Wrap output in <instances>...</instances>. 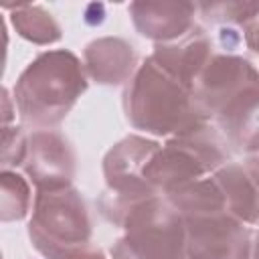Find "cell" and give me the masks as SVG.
<instances>
[{
	"label": "cell",
	"mask_w": 259,
	"mask_h": 259,
	"mask_svg": "<svg viewBox=\"0 0 259 259\" xmlns=\"http://www.w3.org/2000/svg\"><path fill=\"white\" fill-rule=\"evenodd\" d=\"M123 111L136 130L158 138L188 136L210 121L198 107L192 89L174 79L152 57L127 81Z\"/></svg>",
	"instance_id": "obj_1"
},
{
	"label": "cell",
	"mask_w": 259,
	"mask_h": 259,
	"mask_svg": "<svg viewBox=\"0 0 259 259\" xmlns=\"http://www.w3.org/2000/svg\"><path fill=\"white\" fill-rule=\"evenodd\" d=\"M85 89L87 71L75 53L45 51L16 79L14 107L24 125L51 130L69 115Z\"/></svg>",
	"instance_id": "obj_2"
},
{
	"label": "cell",
	"mask_w": 259,
	"mask_h": 259,
	"mask_svg": "<svg viewBox=\"0 0 259 259\" xmlns=\"http://www.w3.org/2000/svg\"><path fill=\"white\" fill-rule=\"evenodd\" d=\"M32 247L45 259H69L91 241V219L83 196L73 186L36 192L28 221Z\"/></svg>",
	"instance_id": "obj_3"
},
{
	"label": "cell",
	"mask_w": 259,
	"mask_h": 259,
	"mask_svg": "<svg viewBox=\"0 0 259 259\" xmlns=\"http://www.w3.org/2000/svg\"><path fill=\"white\" fill-rule=\"evenodd\" d=\"M121 229L111 259H186L184 219L160 194L134 204Z\"/></svg>",
	"instance_id": "obj_4"
},
{
	"label": "cell",
	"mask_w": 259,
	"mask_h": 259,
	"mask_svg": "<svg viewBox=\"0 0 259 259\" xmlns=\"http://www.w3.org/2000/svg\"><path fill=\"white\" fill-rule=\"evenodd\" d=\"M212 127H202L200 132L170 138L164 146L156 150L144 168L146 182L158 194H170L190 182L217 172L229 162L227 142Z\"/></svg>",
	"instance_id": "obj_5"
},
{
	"label": "cell",
	"mask_w": 259,
	"mask_h": 259,
	"mask_svg": "<svg viewBox=\"0 0 259 259\" xmlns=\"http://www.w3.org/2000/svg\"><path fill=\"white\" fill-rule=\"evenodd\" d=\"M160 144L144 136H127L117 142L103 158L105 190L99 196L101 214L121 227L130 208L158 192L146 182L144 168L156 154Z\"/></svg>",
	"instance_id": "obj_6"
},
{
	"label": "cell",
	"mask_w": 259,
	"mask_h": 259,
	"mask_svg": "<svg viewBox=\"0 0 259 259\" xmlns=\"http://www.w3.org/2000/svg\"><path fill=\"white\" fill-rule=\"evenodd\" d=\"M182 219L186 259H249L253 233L227 210Z\"/></svg>",
	"instance_id": "obj_7"
},
{
	"label": "cell",
	"mask_w": 259,
	"mask_h": 259,
	"mask_svg": "<svg viewBox=\"0 0 259 259\" xmlns=\"http://www.w3.org/2000/svg\"><path fill=\"white\" fill-rule=\"evenodd\" d=\"M259 87V71L241 55H212L198 79L192 95L202 113L212 121L217 113L247 89Z\"/></svg>",
	"instance_id": "obj_8"
},
{
	"label": "cell",
	"mask_w": 259,
	"mask_h": 259,
	"mask_svg": "<svg viewBox=\"0 0 259 259\" xmlns=\"http://www.w3.org/2000/svg\"><path fill=\"white\" fill-rule=\"evenodd\" d=\"M36 192L69 188L75 178V154L69 142L53 130H34L22 164Z\"/></svg>",
	"instance_id": "obj_9"
},
{
	"label": "cell",
	"mask_w": 259,
	"mask_h": 259,
	"mask_svg": "<svg viewBox=\"0 0 259 259\" xmlns=\"http://www.w3.org/2000/svg\"><path fill=\"white\" fill-rule=\"evenodd\" d=\"M130 18L136 30L154 40L156 45L174 42L186 36L196 24V4L194 2H174V0H158V2H132L127 6Z\"/></svg>",
	"instance_id": "obj_10"
},
{
	"label": "cell",
	"mask_w": 259,
	"mask_h": 259,
	"mask_svg": "<svg viewBox=\"0 0 259 259\" xmlns=\"http://www.w3.org/2000/svg\"><path fill=\"white\" fill-rule=\"evenodd\" d=\"M217 132L235 152L259 156V87L229 101L212 119Z\"/></svg>",
	"instance_id": "obj_11"
},
{
	"label": "cell",
	"mask_w": 259,
	"mask_h": 259,
	"mask_svg": "<svg viewBox=\"0 0 259 259\" xmlns=\"http://www.w3.org/2000/svg\"><path fill=\"white\" fill-rule=\"evenodd\" d=\"M212 55V40L198 26H194L186 36L174 42L156 45L150 57L174 79L192 89L194 81L198 79Z\"/></svg>",
	"instance_id": "obj_12"
},
{
	"label": "cell",
	"mask_w": 259,
	"mask_h": 259,
	"mask_svg": "<svg viewBox=\"0 0 259 259\" xmlns=\"http://www.w3.org/2000/svg\"><path fill=\"white\" fill-rule=\"evenodd\" d=\"M87 75L101 85H121L138 71L134 47L119 36H101L91 40L83 51Z\"/></svg>",
	"instance_id": "obj_13"
},
{
	"label": "cell",
	"mask_w": 259,
	"mask_h": 259,
	"mask_svg": "<svg viewBox=\"0 0 259 259\" xmlns=\"http://www.w3.org/2000/svg\"><path fill=\"white\" fill-rule=\"evenodd\" d=\"M219 184L227 212L245 225L259 223V172H255L247 162H227L217 172H212Z\"/></svg>",
	"instance_id": "obj_14"
},
{
	"label": "cell",
	"mask_w": 259,
	"mask_h": 259,
	"mask_svg": "<svg viewBox=\"0 0 259 259\" xmlns=\"http://www.w3.org/2000/svg\"><path fill=\"white\" fill-rule=\"evenodd\" d=\"M166 198L182 217H198V214L227 210L225 196L212 176L190 182V184L170 192Z\"/></svg>",
	"instance_id": "obj_15"
},
{
	"label": "cell",
	"mask_w": 259,
	"mask_h": 259,
	"mask_svg": "<svg viewBox=\"0 0 259 259\" xmlns=\"http://www.w3.org/2000/svg\"><path fill=\"white\" fill-rule=\"evenodd\" d=\"M10 24L22 38L40 47L53 45L63 36L61 26L53 18V14L47 12L42 6L34 4H16L10 12Z\"/></svg>",
	"instance_id": "obj_16"
},
{
	"label": "cell",
	"mask_w": 259,
	"mask_h": 259,
	"mask_svg": "<svg viewBox=\"0 0 259 259\" xmlns=\"http://www.w3.org/2000/svg\"><path fill=\"white\" fill-rule=\"evenodd\" d=\"M259 12V0H223V2H198L196 14L214 26L243 28Z\"/></svg>",
	"instance_id": "obj_17"
},
{
	"label": "cell",
	"mask_w": 259,
	"mask_h": 259,
	"mask_svg": "<svg viewBox=\"0 0 259 259\" xmlns=\"http://www.w3.org/2000/svg\"><path fill=\"white\" fill-rule=\"evenodd\" d=\"M30 208V188L18 172H2V221H22Z\"/></svg>",
	"instance_id": "obj_18"
},
{
	"label": "cell",
	"mask_w": 259,
	"mask_h": 259,
	"mask_svg": "<svg viewBox=\"0 0 259 259\" xmlns=\"http://www.w3.org/2000/svg\"><path fill=\"white\" fill-rule=\"evenodd\" d=\"M28 150V136H24L22 127L4 125L2 130V168L10 170L12 166H22Z\"/></svg>",
	"instance_id": "obj_19"
},
{
	"label": "cell",
	"mask_w": 259,
	"mask_h": 259,
	"mask_svg": "<svg viewBox=\"0 0 259 259\" xmlns=\"http://www.w3.org/2000/svg\"><path fill=\"white\" fill-rule=\"evenodd\" d=\"M217 45L225 55H235V51L245 45L243 32L237 26H219L217 28Z\"/></svg>",
	"instance_id": "obj_20"
},
{
	"label": "cell",
	"mask_w": 259,
	"mask_h": 259,
	"mask_svg": "<svg viewBox=\"0 0 259 259\" xmlns=\"http://www.w3.org/2000/svg\"><path fill=\"white\" fill-rule=\"evenodd\" d=\"M243 30V40H245V47L247 45H251V42H255V40H259V12L241 28Z\"/></svg>",
	"instance_id": "obj_21"
},
{
	"label": "cell",
	"mask_w": 259,
	"mask_h": 259,
	"mask_svg": "<svg viewBox=\"0 0 259 259\" xmlns=\"http://www.w3.org/2000/svg\"><path fill=\"white\" fill-rule=\"evenodd\" d=\"M69 259H107V257L103 255V251H101V249H93V247H87L85 251H79V253L71 255Z\"/></svg>",
	"instance_id": "obj_22"
},
{
	"label": "cell",
	"mask_w": 259,
	"mask_h": 259,
	"mask_svg": "<svg viewBox=\"0 0 259 259\" xmlns=\"http://www.w3.org/2000/svg\"><path fill=\"white\" fill-rule=\"evenodd\" d=\"M247 49H249V53L253 55V59L255 61H251L253 65H255V69L259 71V40H255V42H251V45H247Z\"/></svg>",
	"instance_id": "obj_23"
},
{
	"label": "cell",
	"mask_w": 259,
	"mask_h": 259,
	"mask_svg": "<svg viewBox=\"0 0 259 259\" xmlns=\"http://www.w3.org/2000/svg\"><path fill=\"white\" fill-rule=\"evenodd\" d=\"M249 259H259V231L253 233V245H251V255Z\"/></svg>",
	"instance_id": "obj_24"
}]
</instances>
